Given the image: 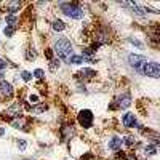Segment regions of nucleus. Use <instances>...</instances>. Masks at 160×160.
Segmentation results:
<instances>
[{
	"instance_id": "obj_10",
	"label": "nucleus",
	"mask_w": 160,
	"mask_h": 160,
	"mask_svg": "<svg viewBox=\"0 0 160 160\" xmlns=\"http://www.w3.org/2000/svg\"><path fill=\"white\" fill-rule=\"evenodd\" d=\"M51 27H53V30H56V32H61V30L66 29V24L61 21V19H54L51 22Z\"/></svg>"
},
{
	"instance_id": "obj_13",
	"label": "nucleus",
	"mask_w": 160,
	"mask_h": 160,
	"mask_svg": "<svg viewBox=\"0 0 160 160\" xmlns=\"http://www.w3.org/2000/svg\"><path fill=\"white\" fill-rule=\"evenodd\" d=\"M19 8H21V3H19V2H11V3H8V11H10V14L16 13Z\"/></svg>"
},
{
	"instance_id": "obj_11",
	"label": "nucleus",
	"mask_w": 160,
	"mask_h": 160,
	"mask_svg": "<svg viewBox=\"0 0 160 160\" xmlns=\"http://www.w3.org/2000/svg\"><path fill=\"white\" fill-rule=\"evenodd\" d=\"M80 77H83V79H93V77L96 75L95 71H91V69H82V71L79 72Z\"/></svg>"
},
{
	"instance_id": "obj_27",
	"label": "nucleus",
	"mask_w": 160,
	"mask_h": 160,
	"mask_svg": "<svg viewBox=\"0 0 160 160\" xmlns=\"http://www.w3.org/2000/svg\"><path fill=\"white\" fill-rule=\"evenodd\" d=\"M29 101H30V103H37V101H38V96H37V95H30V96H29Z\"/></svg>"
},
{
	"instance_id": "obj_17",
	"label": "nucleus",
	"mask_w": 160,
	"mask_h": 160,
	"mask_svg": "<svg viewBox=\"0 0 160 160\" xmlns=\"http://www.w3.org/2000/svg\"><path fill=\"white\" fill-rule=\"evenodd\" d=\"M11 125H13L14 128H22L24 127V119H14L13 122H11Z\"/></svg>"
},
{
	"instance_id": "obj_16",
	"label": "nucleus",
	"mask_w": 160,
	"mask_h": 160,
	"mask_svg": "<svg viewBox=\"0 0 160 160\" xmlns=\"http://www.w3.org/2000/svg\"><path fill=\"white\" fill-rule=\"evenodd\" d=\"M7 26H10V27L16 26V18H14L13 14H8V16H7Z\"/></svg>"
},
{
	"instance_id": "obj_22",
	"label": "nucleus",
	"mask_w": 160,
	"mask_h": 160,
	"mask_svg": "<svg viewBox=\"0 0 160 160\" xmlns=\"http://www.w3.org/2000/svg\"><path fill=\"white\" fill-rule=\"evenodd\" d=\"M13 32H14V27H10V26L5 27V35L7 37H11V35H13Z\"/></svg>"
},
{
	"instance_id": "obj_5",
	"label": "nucleus",
	"mask_w": 160,
	"mask_h": 160,
	"mask_svg": "<svg viewBox=\"0 0 160 160\" xmlns=\"http://www.w3.org/2000/svg\"><path fill=\"white\" fill-rule=\"evenodd\" d=\"M128 62H130L131 67H135L138 72H141L143 66L147 62V59L144 56H141V54H130V56H128Z\"/></svg>"
},
{
	"instance_id": "obj_7",
	"label": "nucleus",
	"mask_w": 160,
	"mask_h": 160,
	"mask_svg": "<svg viewBox=\"0 0 160 160\" xmlns=\"http://www.w3.org/2000/svg\"><path fill=\"white\" fill-rule=\"evenodd\" d=\"M117 101H119V106L120 107H128V106H130V104H131V96H130V93H123V95L122 96H119V99H117Z\"/></svg>"
},
{
	"instance_id": "obj_8",
	"label": "nucleus",
	"mask_w": 160,
	"mask_h": 160,
	"mask_svg": "<svg viewBox=\"0 0 160 160\" xmlns=\"http://www.w3.org/2000/svg\"><path fill=\"white\" fill-rule=\"evenodd\" d=\"M123 125L125 127H136V117L131 112H127L123 115Z\"/></svg>"
},
{
	"instance_id": "obj_1",
	"label": "nucleus",
	"mask_w": 160,
	"mask_h": 160,
	"mask_svg": "<svg viewBox=\"0 0 160 160\" xmlns=\"http://www.w3.org/2000/svg\"><path fill=\"white\" fill-rule=\"evenodd\" d=\"M54 51L61 58V59H67L72 54V43L66 38H59V40L54 43Z\"/></svg>"
},
{
	"instance_id": "obj_23",
	"label": "nucleus",
	"mask_w": 160,
	"mask_h": 160,
	"mask_svg": "<svg viewBox=\"0 0 160 160\" xmlns=\"http://www.w3.org/2000/svg\"><path fill=\"white\" fill-rule=\"evenodd\" d=\"M128 42H130V43H133V45H136L138 48H143V43L139 40H136V38H128Z\"/></svg>"
},
{
	"instance_id": "obj_25",
	"label": "nucleus",
	"mask_w": 160,
	"mask_h": 160,
	"mask_svg": "<svg viewBox=\"0 0 160 160\" xmlns=\"http://www.w3.org/2000/svg\"><path fill=\"white\" fill-rule=\"evenodd\" d=\"M7 66H8V62H7L5 59H2V58H0V71H3V69H7Z\"/></svg>"
},
{
	"instance_id": "obj_4",
	"label": "nucleus",
	"mask_w": 160,
	"mask_h": 160,
	"mask_svg": "<svg viewBox=\"0 0 160 160\" xmlns=\"http://www.w3.org/2000/svg\"><path fill=\"white\" fill-rule=\"evenodd\" d=\"M77 120H79V123L83 128H90L93 125V112L88 111V109H83L79 114V117H77Z\"/></svg>"
},
{
	"instance_id": "obj_20",
	"label": "nucleus",
	"mask_w": 160,
	"mask_h": 160,
	"mask_svg": "<svg viewBox=\"0 0 160 160\" xmlns=\"http://www.w3.org/2000/svg\"><path fill=\"white\" fill-rule=\"evenodd\" d=\"M34 75H35L37 79H43V77H45V72L42 71V69H35V71H34Z\"/></svg>"
},
{
	"instance_id": "obj_15",
	"label": "nucleus",
	"mask_w": 160,
	"mask_h": 160,
	"mask_svg": "<svg viewBox=\"0 0 160 160\" xmlns=\"http://www.w3.org/2000/svg\"><path fill=\"white\" fill-rule=\"evenodd\" d=\"M144 154H146V155H155V154H157V146H146Z\"/></svg>"
},
{
	"instance_id": "obj_6",
	"label": "nucleus",
	"mask_w": 160,
	"mask_h": 160,
	"mask_svg": "<svg viewBox=\"0 0 160 160\" xmlns=\"http://www.w3.org/2000/svg\"><path fill=\"white\" fill-rule=\"evenodd\" d=\"M0 93H2L3 96H11L13 95V87L8 83V82H0Z\"/></svg>"
},
{
	"instance_id": "obj_29",
	"label": "nucleus",
	"mask_w": 160,
	"mask_h": 160,
	"mask_svg": "<svg viewBox=\"0 0 160 160\" xmlns=\"http://www.w3.org/2000/svg\"><path fill=\"white\" fill-rule=\"evenodd\" d=\"M0 82H3V72L0 71Z\"/></svg>"
},
{
	"instance_id": "obj_24",
	"label": "nucleus",
	"mask_w": 160,
	"mask_h": 160,
	"mask_svg": "<svg viewBox=\"0 0 160 160\" xmlns=\"http://www.w3.org/2000/svg\"><path fill=\"white\" fill-rule=\"evenodd\" d=\"M50 67H51V71H54L56 67H59V61H58V59H53L51 62H50Z\"/></svg>"
},
{
	"instance_id": "obj_9",
	"label": "nucleus",
	"mask_w": 160,
	"mask_h": 160,
	"mask_svg": "<svg viewBox=\"0 0 160 160\" xmlns=\"http://www.w3.org/2000/svg\"><path fill=\"white\" fill-rule=\"evenodd\" d=\"M122 147V138H112L109 141V149L111 151H119Z\"/></svg>"
},
{
	"instance_id": "obj_19",
	"label": "nucleus",
	"mask_w": 160,
	"mask_h": 160,
	"mask_svg": "<svg viewBox=\"0 0 160 160\" xmlns=\"http://www.w3.org/2000/svg\"><path fill=\"white\" fill-rule=\"evenodd\" d=\"M21 77H22V80H24V82H29L30 79H32V74L27 72V71H22L21 72Z\"/></svg>"
},
{
	"instance_id": "obj_30",
	"label": "nucleus",
	"mask_w": 160,
	"mask_h": 160,
	"mask_svg": "<svg viewBox=\"0 0 160 160\" xmlns=\"http://www.w3.org/2000/svg\"><path fill=\"white\" fill-rule=\"evenodd\" d=\"M0 135H3V128H0Z\"/></svg>"
},
{
	"instance_id": "obj_12",
	"label": "nucleus",
	"mask_w": 160,
	"mask_h": 160,
	"mask_svg": "<svg viewBox=\"0 0 160 160\" xmlns=\"http://www.w3.org/2000/svg\"><path fill=\"white\" fill-rule=\"evenodd\" d=\"M21 111V104L16 103L14 106H11L8 111H7V115H18V112Z\"/></svg>"
},
{
	"instance_id": "obj_21",
	"label": "nucleus",
	"mask_w": 160,
	"mask_h": 160,
	"mask_svg": "<svg viewBox=\"0 0 160 160\" xmlns=\"http://www.w3.org/2000/svg\"><path fill=\"white\" fill-rule=\"evenodd\" d=\"M123 141H125V144H127V146H133V144H135V138H133V136H127Z\"/></svg>"
},
{
	"instance_id": "obj_28",
	"label": "nucleus",
	"mask_w": 160,
	"mask_h": 160,
	"mask_svg": "<svg viewBox=\"0 0 160 160\" xmlns=\"http://www.w3.org/2000/svg\"><path fill=\"white\" fill-rule=\"evenodd\" d=\"M127 160H136V157H135V155H130V157H128Z\"/></svg>"
},
{
	"instance_id": "obj_18",
	"label": "nucleus",
	"mask_w": 160,
	"mask_h": 160,
	"mask_svg": "<svg viewBox=\"0 0 160 160\" xmlns=\"http://www.w3.org/2000/svg\"><path fill=\"white\" fill-rule=\"evenodd\" d=\"M45 111H46V106H45V104H40V106H37V107L32 109L34 114H42V112H45Z\"/></svg>"
},
{
	"instance_id": "obj_26",
	"label": "nucleus",
	"mask_w": 160,
	"mask_h": 160,
	"mask_svg": "<svg viewBox=\"0 0 160 160\" xmlns=\"http://www.w3.org/2000/svg\"><path fill=\"white\" fill-rule=\"evenodd\" d=\"M26 146H27V143H26V141H19V143H18V147H19L21 151H24V149H26Z\"/></svg>"
},
{
	"instance_id": "obj_3",
	"label": "nucleus",
	"mask_w": 160,
	"mask_h": 160,
	"mask_svg": "<svg viewBox=\"0 0 160 160\" xmlns=\"http://www.w3.org/2000/svg\"><path fill=\"white\" fill-rule=\"evenodd\" d=\"M141 72L144 75H149V77H160V66L157 62H146V64L143 66Z\"/></svg>"
},
{
	"instance_id": "obj_2",
	"label": "nucleus",
	"mask_w": 160,
	"mask_h": 160,
	"mask_svg": "<svg viewBox=\"0 0 160 160\" xmlns=\"http://www.w3.org/2000/svg\"><path fill=\"white\" fill-rule=\"evenodd\" d=\"M61 10L64 11V14H67L72 19H82L83 18V10L77 3H61Z\"/></svg>"
},
{
	"instance_id": "obj_14",
	"label": "nucleus",
	"mask_w": 160,
	"mask_h": 160,
	"mask_svg": "<svg viewBox=\"0 0 160 160\" xmlns=\"http://www.w3.org/2000/svg\"><path fill=\"white\" fill-rule=\"evenodd\" d=\"M82 61H83V58H82V56H77V54H71V56L67 58V62H69V64H71V62H72V64H80Z\"/></svg>"
}]
</instances>
